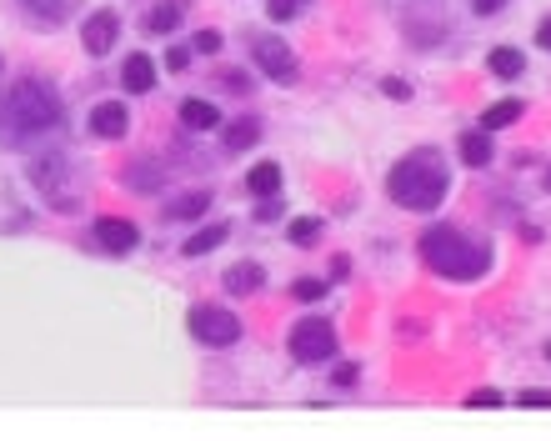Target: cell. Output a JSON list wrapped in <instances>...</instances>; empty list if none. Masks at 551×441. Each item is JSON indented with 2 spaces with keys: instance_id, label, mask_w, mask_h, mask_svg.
I'll use <instances>...</instances> for the list:
<instances>
[{
  "instance_id": "1",
  "label": "cell",
  "mask_w": 551,
  "mask_h": 441,
  "mask_svg": "<svg viewBox=\"0 0 551 441\" xmlns=\"http://www.w3.org/2000/svg\"><path fill=\"white\" fill-rule=\"evenodd\" d=\"M416 251H421V261H426L436 276H446V281H476V276H486V266H491V246H486V241H471V236L456 231V226H431Z\"/></svg>"
},
{
  "instance_id": "2",
  "label": "cell",
  "mask_w": 551,
  "mask_h": 441,
  "mask_svg": "<svg viewBox=\"0 0 551 441\" xmlns=\"http://www.w3.org/2000/svg\"><path fill=\"white\" fill-rule=\"evenodd\" d=\"M386 191H391V201L406 206V211H436V206L446 201V191H451V176H446V166L436 161V151H411L406 161L391 166Z\"/></svg>"
},
{
  "instance_id": "3",
  "label": "cell",
  "mask_w": 551,
  "mask_h": 441,
  "mask_svg": "<svg viewBox=\"0 0 551 441\" xmlns=\"http://www.w3.org/2000/svg\"><path fill=\"white\" fill-rule=\"evenodd\" d=\"M56 126H61V96H56V86L41 81V76H21L11 86V96H6V131H11V141L41 136V131H56Z\"/></svg>"
},
{
  "instance_id": "4",
  "label": "cell",
  "mask_w": 551,
  "mask_h": 441,
  "mask_svg": "<svg viewBox=\"0 0 551 441\" xmlns=\"http://www.w3.org/2000/svg\"><path fill=\"white\" fill-rule=\"evenodd\" d=\"M31 181H36V191L46 196V206H56V211H76V206H81L76 171H71L66 156H46V161H36V166H31Z\"/></svg>"
},
{
  "instance_id": "5",
  "label": "cell",
  "mask_w": 551,
  "mask_h": 441,
  "mask_svg": "<svg viewBox=\"0 0 551 441\" xmlns=\"http://www.w3.org/2000/svg\"><path fill=\"white\" fill-rule=\"evenodd\" d=\"M186 326H191V336H196L201 346H216V351L241 341V321H236L231 311H221V306H191Z\"/></svg>"
},
{
  "instance_id": "6",
  "label": "cell",
  "mask_w": 551,
  "mask_h": 441,
  "mask_svg": "<svg viewBox=\"0 0 551 441\" xmlns=\"http://www.w3.org/2000/svg\"><path fill=\"white\" fill-rule=\"evenodd\" d=\"M291 356L306 361V366L331 361V356H336V331H331V321H321V316L296 321V326H291Z\"/></svg>"
},
{
  "instance_id": "7",
  "label": "cell",
  "mask_w": 551,
  "mask_h": 441,
  "mask_svg": "<svg viewBox=\"0 0 551 441\" xmlns=\"http://www.w3.org/2000/svg\"><path fill=\"white\" fill-rule=\"evenodd\" d=\"M251 51H256L261 76H271L276 86H291V81L301 76V61H296V51H291L281 36H256V41H251Z\"/></svg>"
},
{
  "instance_id": "8",
  "label": "cell",
  "mask_w": 551,
  "mask_h": 441,
  "mask_svg": "<svg viewBox=\"0 0 551 441\" xmlns=\"http://www.w3.org/2000/svg\"><path fill=\"white\" fill-rule=\"evenodd\" d=\"M96 246L101 251H111V256H126V251H136L141 246V226L136 221H126V216H96Z\"/></svg>"
},
{
  "instance_id": "9",
  "label": "cell",
  "mask_w": 551,
  "mask_h": 441,
  "mask_svg": "<svg viewBox=\"0 0 551 441\" xmlns=\"http://www.w3.org/2000/svg\"><path fill=\"white\" fill-rule=\"evenodd\" d=\"M116 36H121V16L116 11H91L86 31H81V46H86V56H111Z\"/></svg>"
},
{
  "instance_id": "10",
  "label": "cell",
  "mask_w": 551,
  "mask_h": 441,
  "mask_svg": "<svg viewBox=\"0 0 551 441\" xmlns=\"http://www.w3.org/2000/svg\"><path fill=\"white\" fill-rule=\"evenodd\" d=\"M131 131V111H126V101H101L96 111H91V136H101V141H121Z\"/></svg>"
},
{
  "instance_id": "11",
  "label": "cell",
  "mask_w": 551,
  "mask_h": 441,
  "mask_svg": "<svg viewBox=\"0 0 551 441\" xmlns=\"http://www.w3.org/2000/svg\"><path fill=\"white\" fill-rule=\"evenodd\" d=\"M121 86H126L131 96H151V91H156V66H151V56H126Z\"/></svg>"
},
{
  "instance_id": "12",
  "label": "cell",
  "mask_w": 551,
  "mask_h": 441,
  "mask_svg": "<svg viewBox=\"0 0 551 441\" xmlns=\"http://www.w3.org/2000/svg\"><path fill=\"white\" fill-rule=\"evenodd\" d=\"M221 286H226L231 296H251V291H261V286H266V271H261L256 261H236V266L221 276Z\"/></svg>"
},
{
  "instance_id": "13",
  "label": "cell",
  "mask_w": 551,
  "mask_h": 441,
  "mask_svg": "<svg viewBox=\"0 0 551 441\" xmlns=\"http://www.w3.org/2000/svg\"><path fill=\"white\" fill-rule=\"evenodd\" d=\"M211 211V191H186L166 201V221H201Z\"/></svg>"
},
{
  "instance_id": "14",
  "label": "cell",
  "mask_w": 551,
  "mask_h": 441,
  "mask_svg": "<svg viewBox=\"0 0 551 441\" xmlns=\"http://www.w3.org/2000/svg\"><path fill=\"white\" fill-rule=\"evenodd\" d=\"M181 126H186V131H216V126H221V111H216L211 101L191 96V101H181Z\"/></svg>"
},
{
  "instance_id": "15",
  "label": "cell",
  "mask_w": 551,
  "mask_h": 441,
  "mask_svg": "<svg viewBox=\"0 0 551 441\" xmlns=\"http://www.w3.org/2000/svg\"><path fill=\"white\" fill-rule=\"evenodd\" d=\"M486 66H491V76H501V81H516V76L526 71V56H521L516 46H496V51L486 56Z\"/></svg>"
},
{
  "instance_id": "16",
  "label": "cell",
  "mask_w": 551,
  "mask_h": 441,
  "mask_svg": "<svg viewBox=\"0 0 551 441\" xmlns=\"http://www.w3.org/2000/svg\"><path fill=\"white\" fill-rule=\"evenodd\" d=\"M491 156H496V151H491V131H466V136H461V161H466L471 171H481Z\"/></svg>"
},
{
  "instance_id": "17",
  "label": "cell",
  "mask_w": 551,
  "mask_h": 441,
  "mask_svg": "<svg viewBox=\"0 0 551 441\" xmlns=\"http://www.w3.org/2000/svg\"><path fill=\"white\" fill-rule=\"evenodd\" d=\"M246 191H251V196H276V191H281V166H276V161L251 166V171H246Z\"/></svg>"
},
{
  "instance_id": "18",
  "label": "cell",
  "mask_w": 551,
  "mask_h": 441,
  "mask_svg": "<svg viewBox=\"0 0 551 441\" xmlns=\"http://www.w3.org/2000/svg\"><path fill=\"white\" fill-rule=\"evenodd\" d=\"M256 141H261V121L241 116V121L226 126V151H246V146H256Z\"/></svg>"
},
{
  "instance_id": "19",
  "label": "cell",
  "mask_w": 551,
  "mask_h": 441,
  "mask_svg": "<svg viewBox=\"0 0 551 441\" xmlns=\"http://www.w3.org/2000/svg\"><path fill=\"white\" fill-rule=\"evenodd\" d=\"M226 236H231V231H226V226L216 221V226H206V231H196V236H191V241L181 246V256H191V261H196V256H206V251H216V246H221Z\"/></svg>"
},
{
  "instance_id": "20",
  "label": "cell",
  "mask_w": 551,
  "mask_h": 441,
  "mask_svg": "<svg viewBox=\"0 0 551 441\" xmlns=\"http://www.w3.org/2000/svg\"><path fill=\"white\" fill-rule=\"evenodd\" d=\"M21 6L31 11L36 26H51V31H56V26L66 21V0H21Z\"/></svg>"
},
{
  "instance_id": "21",
  "label": "cell",
  "mask_w": 551,
  "mask_h": 441,
  "mask_svg": "<svg viewBox=\"0 0 551 441\" xmlns=\"http://www.w3.org/2000/svg\"><path fill=\"white\" fill-rule=\"evenodd\" d=\"M181 26V0H161V6H151V16H146V31H176Z\"/></svg>"
},
{
  "instance_id": "22",
  "label": "cell",
  "mask_w": 551,
  "mask_h": 441,
  "mask_svg": "<svg viewBox=\"0 0 551 441\" xmlns=\"http://www.w3.org/2000/svg\"><path fill=\"white\" fill-rule=\"evenodd\" d=\"M521 111H526L521 101H496V106H491V111L481 116V131H501V126H511V121H516Z\"/></svg>"
},
{
  "instance_id": "23",
  "label": "cell",
  "mask_w": 551,
  "mask_h": 441,
  "mask_svg": "<svg viewBox=\"0 0 551 441\" xmlns=\"http://www.w3.org/2000/svg\"><path fill=\"white\" fill-rule=\"evenodd\" d=\"M131 191H156L161 186V176H156V161H136V166H126V176H121Z\"/></svg>"
},
{
  "instance_id": "24",
  "label": "cell",
  "mask_w": 551,
  "mask_h": 441,
  "mask_svg": "<svg viewBox=\"0 0 551 441\" xmlns=\"http://www.w3.org/2000/svg\"><path fill=\"white\" fill-rule=\"evenodd\" d=\"M306 6H311V0H266V16L271 21H296Z\"/></svg>"
},
{
  "instance_id": "25",
  "label": "cell",
  "mask_w": 551,
  "mask_h": 441,
  "mask_svg": "<svg viewBox=\"0 0 551 441\" xmlns=\"http://www.w3.org/2000/svg\"><path fill=\"white\" fill-rule=\"evenodd\" d=\"M321 226H326L321 216H301V221L291 226V241H296V246H311V241L321 236Z\"/></svg>"
},
{
  "instance_id": "26",
  "label": "cell",
  "mask_w": 551,
  "mask_h": 441,
  "mask_svg": "<svg viewBox=\"0 0 551 441\" xmlns=\"http://www.w3.org/2000/svg\"><path fill=\"white\" fill-rule=\"evenodd\" d=\"M291 296H296V301H321V296H326V281H316V276H301V281L291 286Z\"/></svg>"
},
{
  "instance_id": "27",
  "label": "cell",
  "mask_w": 551,
  "mask_h": 441,
  "mask_svg": "<svg viewBox=\"0 0 551 441\" xmlns=\"http://www.w3.org/2000/svg\"><path fill=\"white\" fill-rule=\"evenodd\" d=\"M191 51H201V56H216V51H221V36H216V31H196V46H191Z\"/></svg>"
},
{
  "instance_id": "28",
  "label": "cell",
  "mask_w": 551,
  "mask_h": 441,
  "mask_svg": "<svg viewBox=\"0 0 551 441\" xmlns=\"http://www.w3.org/2000/svg\"><path fill=\"white\" fill-rule=\"evenodd\" d=\"M381 91H386L391 101H406V96H411V86H406V81H396V76H386V81H381Z\"/></svg>"
},
{
  "instance_id": "29",
  "label": "cell",
  "mask_w": 551,
  "mask_h": 441,
  "mask_svg": "<svg viewBox=\"0 0 551 441\" xmlns=\"http://www.w3.org/2000/svg\"><path fill=\"white\" fill-rule=\"evenodd\" d=\"M466 406H501V391H491V386H486V391H471Z\"/></svg>"
},
{
  "instance_id": "30",
  "label": "cell",
  "mask_w": 551,
  "mask_h": 441,
  "mask_svg": "<svg viewBox=\"0 0 551 441\" xmlns=\"http://www.w3.org/2000/svg\"><path fill=\"white\" fill-rule=\"evenodd\" d=\"M521 406H551V391H541V386H526V391H521Z\"/></svg>"
},
{
  "instance_id": "31",
  "label": "cell",
  "mask_w": 551,
  "mask_h": 441,
  "mask_svg": "<svg viewBox=\"0 0 551 441\" xmlns=\"http://www.w3.org/2000/svg\"><path fill=\"white\" fill-rule=\"evenodd\" d=\"M166 66H171V71H186V66H191V51H186V46L166 51Z\"/></svg>"
},
{
  "instance_id": "32",
  "label": "cell",
  "mask_w": 551,
  "mask_h": 441,
  "mask_svg": "<svg viewBox=\"0 0 551 441\" xmlns=\"http://www.w3.org/2000/svg\"><path fill=\"white\" fill-rule=\"evenodd\" d=\"M281 216V201L276 196H261V211H256V221H276Z\"/></svg>"
},
{
  "instance_id": "33",
  "label": "cell",
  "mask_w": 551,
  "mask_h": 441,
  "mask_svg": "<svg viewBox=\"0 0 551 441\" xmlns=\"http://www.w3.org/2000/svg\"><path fill=\"white\" fill-rule=\"evenodd\" d=\"M501 6H506V0H471V11H476V16H496Z\"/></svg>"
},
{
  "instance_id": "34",
  "label": "cell",
  "mask_w": 551,
  "mask_h": 441,
  "mask_svg": "<svg viewBox=\"0 0 551 441\" xmlns=\"http://www.w3.org/2000/svg\"><path fill=\"white\" fill-rule=\"evenodd\" d=\"M356 376H361V371H356L351 361H346V366H336V386H356Z\"/></svg>"
},
{
  "instance_id": "35",
  "label": "cell",
  "mask_w": 551,
  "mask_h": 441,
  "mask_svg": "<svg viewBox=\"0 0 551 441\" xmlns=\"http://www.w3.org/2000/svg\"><path fill=\"white\" fill-rule=\"evenodd\" d=\"M536 46H541V51H551V16L536 26Z\"/></svg>"
},
{
  "instance_id": "36",
  "label": "cell",
  "mask_w": 551,
  "mask_h": 441,
  "mask_svg": "<svg viewBox=\"0 0 551 441\" xmlns=\"http://www.w3.org/2000/svg\"><path fill=\"white\" fill-rule=\"evenodd\" d=\"M546 191H551V176H546Z\"/></svg>"
}]
</instances>
